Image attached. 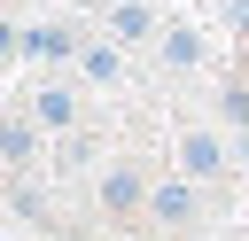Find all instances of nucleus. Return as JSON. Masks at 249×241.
<instances>
[{
    "label": "nucleus",
    "instance_id": "obj_10",
    "mask_svg": "<svg viewBox=\"0 0 249 241\" xmlns=\"http://www.w3.org/2000/svg\"><path fill=\"white\" fill-rule=\"evenodd\" d=\"M218 109H226V124H233V132H249V86H226V93H218Z\"/></svg>",
    "mask_w": 249,
    "mask_h": 241
},
{
    "label": "nucleus",
    "instance_id": "obj_1",
    "mask_svg": "<svg viewBox=\"0 0 249 241\" xmlns=\"http://www.w3.org/2000/svg\"><path fill=\"white\" fill-rule=\"evenodd\" d=\"M8 47H16V54H39V62H78V54H86V39H78L70 23H16Z\"/></svg>",
    "mask_w": 249,
    "mask_h": 241
},
{
    "label": "nucleus",
    "instance_id": "obj_4",
    "mask_svg": "<svg viewBox=\"0 0 249 241\" xmlns=\"http://www.w3.org/2000/svg\"><path fill=\"white\" fill-rule=\"evenodd\" d=\"M23 109L39 117V132H70V124H78V93H70L62 78H47V86H39V93H31Z\"/></svg>",
    "mask_w": 249,
    "mask_h": 241
},
{
    "label": "nucleus",
    "instance_id": "obj_6",
    "mask_svg": "<svg viewBox=\"0 0 249 241\" xmlns=\"http://www.w3.org/2000/svg\"><path fill=\"white\" fill-rule=\"evenodd\" d=\"M156 54H163V70H202V31H187V23H171V31L156 39Z\"/></svg>",
    "mask_w": 249,
    "mask_h": 241
},
{
    "label": "nucleus",
    "instance_id": "obj_7",
    "mask_svg": "<svg viewBox=\"0 0 249 241\" xmlns=\"http://www.w3.org/2000/svg\"><path fill=\"white\" fill-rule=\"evenodd\" d=\"M78 78H93V86H117V78H124V54H117V39H86V54H78Z\"/></svg>",
    "mask_w": 249,
    "mask_h": 241
},
{
    "label": "nucleus",
    "instance_id": "obj_3",
    "mask_svg": "<svg viewBox=\"0 0 249 241\" xmlns=\"http://www.w3.org/2000/svg\"><path fill=\"white\" fill-rule=\"evenodd\" d=\"M195 210H202L195 179H156V187H148V218H156V225H195Z\"/></svg>",
    "mask_w": 249,
    "mask_h": 241
},
{
    "label": "nucleus",
    "instance_id": "obj_8",
    "mask_svg": "<svg viewBox=\"0 0 249 241\" xmlns=\"http://www.w3.org/2000/svg\"><path fill=\"white\" fill-rule=\"evenodd\" d=\"M31 155H39V132H31V109H16V117H8V171L23 179Z\"/></svg>",
    "mask_w": 249,
    "mask_h": 241
},
{
    "label": "nucleus",
    "instance_id": "obj_11",
    "mask_svg": "<svg viewBox=\"0 0 249 241\" xmlns=\"http://www.w3.org/2000/svg\"><path fill=\"white\" fill-rule=\"evenodd\" d=\"M226 23H233V31H249V0H226Z\"/></svg>",
    "mask_w": 249,
    "mask_h": 241
},
{
    "label": "nucleus",
    "instance_id": "obj_9",
    "mask_svg": "<svg viewBox=\"0 0 249 241\" xmlns=\"http://www.w3.org/2000/svg\"><path fill=\"white\" fill-rule=\"evenodd\" d=\"M101 202H109V210H132V202H140V171H132V163H117V171L101 179Z\"/></svg>",
    "mask_w": 249,
    "mask_h": 241
},
{
    "label": "nucleus",
    "instance_id": "obj_2",
    "mask_svg": "<svg viewBox=\"0 0 249 241\" xmlns=\"http://www.w3.org/2000/svg\"><path fill=\"white\" fill-rule=\"evenodd\" d=\"M179 171H187V179H226V140L202 132V124H187V132H179Z\"/></svg>",
    "mask_w": 249,
    "mask_h": 241
},
{
    "label": "nucleus",
    "instance_id": "obj_5",
    "mask_svg": "<svg viewBox=\"0 0 249 241\" xmlns=\"http://www.w3.org/2000/svg\"><path fill=\"white\" fill-rule=\"evenodd\" d=\"M109 39H117V47H156L163 31H156L148 0H117V8H109Z\"/></svg>",
    "mask_w": 249,
    "mask_h": 241
}]
</instances>
